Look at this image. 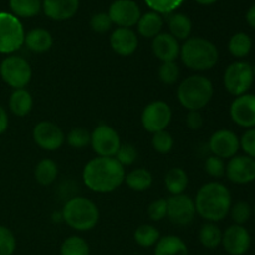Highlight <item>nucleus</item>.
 Here are the masks:
<instances>
[{
    "label": "nucleus",
    "instance_id": "nucleus-32",
    "mask_svg": "<svg viewBox=\"0 0 255 255\" xmlns=\"http://www.w3.org/2000/svg\"><path fill=\"white\" fill-rule=\"evenodd\" d=\"M134 242L142 248H151L157 244L161 236L156 227L151 224H142L134 231L133 234Z\"/></svg>",
    "mask_w": 255,
    "mask_h": 255
},
{
    "label": "nucleus",
    "instance_id": "nucleus-23",
    "mask_svg": "<svg viewBox=\"0 0 255 255\" xmlns=\"http://www.w3.org/2000/svg\"><path fill=\"white\" fill-rule=\"evenodd\" d=\"M162 27H163V19L161 15L154 11L141 15L137 22V31L146 39H154L157 35L161 34Z\"/></svg>",
    "mask_w": 255,
    "mask_h": 255
},
{
    "label": "nucleus",
    "instance_id": "nucleus-38",
    "mask_svg": "<svg viewBox=\"0 0 255 255\" xmlns=\"http://www.w3.org/2000/svg\"><path fill=\"white\" fill-rule=\"evenodd\" d=\"M16 251V238L7 227L0 226V255H12Z\"/></svg>",
    "mask_w": 255,
    "mask_h": 255
},
{
    "label": "nucleus",
    "instance_id": "nucleus-25",
    "mask_svg": "<svg viewBox=\"0 0 255 255\" xmlns=\"http://www.w3.org/2000/svg\"><path fill=\"white\" fill-rule=\"evenodd\" d=\"M169 34L178 41H186L192 32V21L187 15L182 12L171 14L168 17Z\"/></svg>",
    "mask_w": 255,
    "mask_h": 255
},
{
    "label": "nucleus",
    "instance_id": "nucleus-42",
    "mask_svg": "<svg viewBox=\"0 0 255 255\" xmlns=\"http://www.w3.org/2000/svg\"><path fill=\"white\" fill-rule=\"evenodd\" d=\"M112 21L107 12H97L90 20V26L97 34H105L112 27Z\"/></svg>",
    "mask_w": 255,
    "mask_h": 255
},
{
    "label": "nucleus",
    "instance_id": "nucleus-13",
    "mask_svg": "<svg viewBox=\"0 0 255 255\" xmlns=\"http://www.w3.org/2000/svg\"><path fill=\"white\" fill-rule=\"evenodd\" d=\"M208 147L213 156L222 159H231L237 156L241 149V142H239V137L233 131L222 128L212 134Z\"/></svg>",
    "mask_w": 255,
    "mask_h": 255
},
{
    "label": "nucleus",
    "instance_id": "nucleus-49",
    "mask_svg": "<svg viewBox=\"0 0 255 255\" xmlns=\"http://www.w3.org/2000/svg\"><path fill=\"white\" fill-rule=\"evenodd\" d=\"M252 67H253V75H254V80H255V64Z\"/></svg>",
    "mask_w": 255,
    "mask_h": 255
},
{
    "label": "nucleus",
    "instance_id": "nucleus-14",
    "mask_svg": "<svg viewBox=\"0 0 255 255\" xmlns=\"http://www.w3.org/2000/svg\"><path fill=\"white\" fill-rule=\"evenodd\" d=\"M34 142L44 151H56L65 142V133L57 125L49 121L39 122L32 131Z\"/></svg>",
    "mask_w": 255,
    "mask_h": 255
},
{
    "label": "nucleus",
    "instance_id": "nucleus-40",
    "mask_svg": "<svg viewBox=\"0 0 255 255\" xmlns=\"http://www.w3.org/2000/svg\"><path fill=\"white\" fill-rule=\"evenodd\" d=\"M204 171L213 178H222L226 176V162L216 156H209L204 162Z\"/></svg>",
    "mask_w": 255,
    "mask_h": 255
},
{
    "label": "nucleus",
    "instance_id": "nucleus-5",
    "mask_svg": "<svg viewBox=\"0 0 255 255\" xmlns=\"http://www.w3.org/2000/svg\"><path fill=\"white\" fill-rule=\"evenodd\" d=\"M62 221L77 232H87L97 226L100 211L96 204L85 197H74L62 208Z\"/></svg>",
    "mask_w": 255,
    "mask_h": 255
},
{
    "label": "nucleus",
    "instance_id": "nucleus-8",
    "mask_svg": "<svg viewBox=\"0 0 255 255\" xmlns=\"http://www.w3.org/2000/svg\"><path fill=\"white\" fill-rule=\"evenodd\" d=\"M0 76L12 89H25L31 81L32 70L24 57L10 55L0 64Z\"/></svg>",
    "mask_w": 255,
    "mask_h": 255
},
{
    "label": "nucleus",
    "instance_id": "nucleus-39",
    "mask_svg": "<svg viewBox=\"0 0 255 255\" xmlns=\"http://www.w3.org/2000/svg\"><path fill=\"white\" fill-rule=\"evenodd\" d=\"M158 77L166 85L176 84L179 79V67L176 61L162 62L158 67Z\"/></svg>",
    "mask_w": 255,
    "mask_h": 255
},
{
    "label": "nucleus",
    "instance_id": "nucleus-3",
    "mask_svg": "<svg viewBox=\"0 0 255 255\" xmlns=\"http://www.w3.org/2000/svg\"><path fill=\"white\" fill-rule=\"evenodd\" d=\"M184 66L193 71L213 69L219 59L216 45L204 37H189L181 46L179 52Z\"/></svg>",
    "mask_w": 255,
    "mask_h": 255
},
{
    "label": "nucleus",
    "instance_id": "nucleus-20",
    "mask_svg": "<svg viewBox=\"0 0 255 255\" xmlns=\"http://www.w3.org/2000/svg\"><path fill=\"white\" fill-rule=\"evenodd\" d=\"M79 6V0H42V11L55 21H65L74 17Z\"/></svg>",
    "mask_w": 255,
    "mask_h": 255
},
{
    "label": "nucleus",
    "instance_id": "nucleus-12",
    "mask_svg": "<svg viewBox=\"0 0 255 255\" xmlns=\"http://www.w3.org/2000/svg\"><path fill=\"white\" fill-rule=\"evenodd\" d=\"M231 119L237 126L242 128L255 127V94H247L237 96L229 107Z\"/></svg>",
    "mask_w": 255,
    "mask_h": 255
},
{
    "label": "nucleus",
    "instance_id": "nucleus-28",
    "mask_svg": "<svg viewBox=\"0 0 255 255\" xmlns=\"http://www.w3.org/2000/svg\"><path fill=\"white\" fill-rule=\"evenodd\" d=\"M253 47L251 36L246 32H237L229 39L228 51L236 59H244L248 56Z\"/></svg>",
    "mask_w": 255,
    "mask_h": 255
},
{
    "label": "nucleus",
    "instance_id": "nucleus-11",
    "mask_svg": "<svg viewBox=\"0 0 255 255\" xmlns=\"http://www.w3.org/2000/svg\"><path fill=\"white\" fill-rule=\"evenodd\" d=\"M194 199L187 194L171 196L167 199V217L176 226H188L196 218Z\"/></svg>",
    "mask_w": 255,
    "mask_h": 255
},
{
    "label": "nucleus",
    "instance_id": "nucleus-34",
    "mask_svg": "<svg viewBox=\"0 0 255 255\" xmlns=\"http://www.w3.org/2000/svg\"><path fill=\"white\" fill-rule=\"evenodd\" d=\"M65 141H67V144L72 148L82 149L91 142V133L84 127H75L67 133Z\"/></svg>",
    "mask_w": 255,
    "mask_h": 255
},
{
    "label": "nucleus",
    "instance_id": "nucleus-46",
    "mask_svg": "<svg viewBox=\"0 0 255 255\" xmlns=\"http://www.w3.org/2000/svg\"><path fill=\"white\" fill-rule=\"evenodd\" d=\"M9 127V117H7V112L4 107L0 105V134L4 133Z\"/></svg>",
    "mask_w": 255,
    "mask_h": 255
},
{
    "label": "nucleus",
    "instance_id": "nucleus-31",
    "mask_svg": "<svg viewBox=\"0 0 255 255\" xmlns=\"http://www.w3.org/2000/svg\"><path fill=\"white\" fill-rule=\"evenodd\" d=\"M222 236H223V232L216 223L207 222L199 229L198 238L204 248L216 249L222 244Z\"/></svg>",
    "mask_w": 255,
    "mask_h": 255
},
{
    "label": "nucleus",
    "instance_id": "nucleus-48",
    "mask_svg": "<svg viewBox=\"0 0 255 255\" xmlns=\"http://www.w3.org/2000/svg\"><path fill=\"white\" fill-rule=\"evenodd\" d=\"M194 1L198 2L199 5H204V6H206V5L214 4V2H217V1H218V0H194Z\"/></svg>",
    "mask_w": 255,
    "mask_h": 255
},
{
    "label": "nucleus",
    "instance_id": "nucleus-44",
    "mask_svg": "<svg viewBox=\"0 0 255 255\" xmlns=\"http://www.w3.org/2000/svg\"><path fill=\"white\" fill-rule=\"evenodd\" d=\"M239 142L246 156L255 159V127L247 129L239 138Z\"/></svg>",
    "mask_w": 255,
    "mask_h": 255
},
{
    "label": "nucleus",
    "instance_id": "nucleus-18",
    "mask_svg": "<svg viewBox=\"0 0 255 255\" xmlns=\"http://www.w3.org/2000/svg\"><path fill=\"white\" fill-rule=\"evenodd\" d=\"M152 52L162 62L176 61L181 52L179 41L169 32H161L152 39Z\"/></svg>",
    "mask_w": 255,
    "mask_h": 255
},
{
    "label": "nucleus",
    "instance_id": "nucleus-10",
    "mask_svg": "<svg viewBox=\"0 0 255 255\" xmlns=\"http://www.w3.org/2000/svg\"><path fill=\"white\" fill-rule=\"evenodd\" d=\"M90 144L97 157H115L122 143L116 129L102 124L91 132Z\"/></svg>",
    "mask_w": 255,
    "mask_h": 255
},
{
    "label": "nucleus",
    "instance_id": "nucleus-9",
    "mask_svg": "<svg viewBox=\"0 0 255 255\" xmlns=\"http://www.w3.org/2000/svg\"><path fill=\"white\" fill-rule=\"evenodd\" d=\"M172 121V110L164 101H153L147 105L141 115V124L149 133L164 131Z\"/></svg>",
    "mask_w": 255,
    "mask_h": 255
},
{
    "label": "nucleus",
    "instance_id": "nucleus-24",
    "mask_svg": "<svg viewBox=\"0 0 255 255\" xmlns=\"http://www.w3.org/2000/svg\"><path fill=\"white\" fill-rule=\"evenodd\" d=\"M34 100L31 94L25 89H17L12 91L9 99V109L15 116L24 117L31 112Z\"/></svg>",
    "mask_w": 255,
    "mask_h": 255
},
{
    "label": "nucleus",
    "instance_id": "nucleus-30",
    "mask_svg": "<svg viewBox=\"0 0 255 255\" xmlns=\"http://www.w3.org/2000/svg\"><path fill=\"white\" fill-rule=\"evenodd\" d=\"M35 179L41 186H50L54 183L59 174V168L57 164L52 159L45 158L37 163L35 167Z\"/></svg>",
    "mask_w": 255,
    "mask_h": 255
},
{
    "label": "nucleus",
    "instance_id": "nucleus-36",
    "mask_svg": "<svg viewBox=\"0 0 255 255\" xmlns=\"http://www.w3.org/2000/svg\"><path fill=\"white\" fill-rule=\"evenodd\" d=\"M173 146V137L166 129L157 132V133H153V137H152V147L154 148V151H157L161 154H167L172 151Z\"/></svg>",
    "mask_w": 255,
    "mask_h": 255
},
{
    "label": "nucleus",
    "instance_id": "nucleus-15",
    "mask_svg": "<svg viewBox=\"0 0 255 255\" xmlns=\"http://www.w3.org/2000/svg\"><path fill=\"white\" fill-rule=\"evenodd\" d=\"M109 16L112 24H116L119 27L131 29L137 25L141 17V9L133 0H115L109 9Z\"/></svg>",
    "mask_w": 255,
    "mask_h": 255
},
{
    "label": "nucleus",
    "instance_id": "nucleus-47",
    "mask_svg": "<svg viewBox=\"0 0 255 255\" xmlns=\"http://www.w3.org/2000/svg\"><path fill=\"white\" fill-rule=\"evenodd\" d=\"M246 20L251 27L255 29V4L252 5L246 14Z\"/></svg>",
    "mask_w": 255,
    "mask_h": 255
},
{
    "label": "nucleus",
    "instance_id": "nucleus-2",
    "mask_svg": "<svg viewBox=\"0 0 255 255\" xmlns=\"http://www.w3.org/2000/svg\"><path fill=\"white\" fill-rule=\"evenodd\" d=\"M196 212L204 221L217 223L226 218L232 207V194L224 184L209 182L198 189L194 198Z\"/></svg>",
    "mask_w": 255,
    "mask_h": 255
},
{
    "label": "nucleus",
    "instance_id": "nucleus-7",
    "mask_svg": "<svg viewBox=\"0 0 255 255\" xmlns=\"http://www.w3.org/2000/svg\"><path fill=\"white\" fill-rule=\"evenodd\" d=\"M254 82L253 67L249 62L238 60L228 65L223 74V85L233 96L247 94Z\"/></svg>",
    "mask_w": 255,
    "mask_h": 255
},
{
    "label": "nucleus",
    "instance_id": "nucleus-37",
    "mask_svg": "<svg viewBox=\"0 0 255 255\" xmlns=\"http://www.w3.org/2000/svg\"><path fill=\"white\" fill-rule=\"evenodd\" d=\"M184 0H144L147 6L157 14H172L182 5Z\"/></svg>",
    "mask_w": 255,
    "mask_h": 255
},
{
    "label": "nucleus",
    "instance_id": "nucleus-35",
    "mask_svg": "<svg viewBox=\"0 0 255 255\" xmlns=\"http://www.w3.org/2000/svg\"><path fill=\"white\" fill-rule=\"evenodd\" d=\"M229 214H231L234 224L244 226L251 219L252 214H253V208H252V206L248 202L239 201L237 203L232 204Z\"/></svg>",
    "mask_w": 255,
    "mask_h": 255
},
{
    "label": "nucleus",
    "instance_id": "nucleus-50",
    "mask_svg": "<svg viewBox=\"0 0 255 255\" xmlns=\"http://www.w3.org/2000/svg\"><path fill=\"white\" fill-rule=\"evenodd\" d=\"M253 214H254V217H255V204H254V207H253Z\"/></svg>",
    "mask_w": 255,
    "mask_h": 255
},
{
    "label": "nucleus",
    "instance_id": "nucleus-41",
    "mask_svg": "<svg viewBox=\"0 0 255 255\" xmlns=\"http://www.w3.org/2000/svg\"><path fill=\"white\" fill-rule=\"evenodd\" d=\"M115 158L117 159L122 167L132 166L137 159V149L133 144L131 143H124L117 151Z\"/></svg>",
    "mask_w": 255,
    "mask_h": 255
},
{
    "label": "nucleus",
    "instance_id": "nucleus-4",
    "mask_svg": "<svg viewBox=\"0 0 255 255\" xmlns=\"http://www.w3.org/2000/svg\"><path fill=\"white\" fill-rule=\"evenodd\" d=\"M214 87L211 80L202 75H192L184 79L177 89L179 104L188 111H199L211 102Z\"/></svg>",
    "mask_w": 255,
    "mask_h": 255
},
{
    "label": "nucleus",
    "instance_id": "nucleus-6",
    "mask_svg": "<svg viewBox=\"0 0 255 255\" xmlns=\"http://www.w3.org/2000/svg\"><path fill=\"white\" fill-rule=\"evenodd\" d=\"M25 30L19 17L0 11V54L9 55L24 45Z\"/></svg>",
    "mask_w": 255,
    "mask_h": 255
},
{
    "label": "nucleus",
    "instance_id": "nucleus-1",
    "mask_svg": "<svg viewBox=\"0 0 255 255\" xmlns=\"http://www.w3.org/2000/svg\"><path fill=\"white\" fill-rule=\"evenodd\" d=\"M125 167L115 157H96L82 171L84 184L96 193H111L125 182Z\"/></svg>",
    "mask_w": 255,
    "mask_h": 255
},
{
    "label": "nucleus",
    "instance_id": "nucleus-21",
    "mask_svg": "<svg viewBox=\"0 0 255 255\" xmlns=\"http://www.w3.org/2000/svg\"><path fill=\"white\" fill-rule=\"evenodd\" d=\"M24 44L31 52L44 54L51 49L54 40H52L51 34L47 30L42 29V27H36V29L30 30L27 34H25Z\"/></svg>",
    "mask_w": 255,
    "mask_h": 255
},
{
    "label": "nucleus",
    "instance_id": "nucleus-45",
    "mask_svg": "<svg viewBox=\"0 0 255 255\" xmlns=\"http://www.w3.org/2000/svg\"><path fill=\"white\" fill-rule=\"evenodd\" d=\"M186 124L192 131H197L203 127V116L199 111H188L186 117Z\"/></svg>",
    "mask_w": 255,
    "mask_h": 255
},
{
    "label": "nucleus",
    "instance_id": "nucleus-27",
    "mask_svg": "<svg viewBox=\"0 0 255 255\" xmlns=\"http://www.w3.org/2000/svg\"><path fill=\"white\" fill-rule=\"evenodd\" d=\"M125 183L132 191L143 192L151 188L153 183V177L151 172L147 171L146 168H136L126 174Z\"/></svg>",
    "mask_w": 255,
    "mask_h": 255
},
{
    "label": "nucleus",
    "instance_id": "nucleus-16",
    "mask_svg": "<svg viewBox=\"0 0 255 255\" xmlns=\"http://www.w3.org/2000/svg\"><path fill=\"white\" fill-rule=\"evenodd\" d=\"M222 247L229 255H244L252 246V237L244 226L232 224L222 236Z\"/></svg>",
    "mask_w": 255,
    "mask_h": 255
},
{
    "label": "nucleus",
    "instance_id": "nucleus-29",
    "mask_svg": "<svg viewBox=\"0 0 255 255\" xmlns=\"http://www.w3.org/2000/svg\"><path fill=\"white\" fill-rule=\"evenodd\" d=\"M10 10L16 17H34L42 10L41 0H10Z\"/></svg>",
    "mask_w": 255,
    "mask_h": 255
},
{
    "label": "nucleus",
    "instance_id": "nucleus-26",
    "mask_svg": "<svg viewBox=\"0 0 255 255\" xmlns=\"http://www.w3.org/2000/svg\"><path fill=\"white\" fill-rule=\"evenodd\" d=\"M188 182V174L183 168H171L164 176V186L172 196L183 194Z\"/></svg>",
    "mask_w": 255,
    "mask_h": 255
},
{
    "label": "nucleus",
    "instance_id": "nucleus-43",
    "mask_svg": "<svg viewBox=\"0 0 255 255\" xmlns=\"http://www.w3.org/2000/svg\"><path fill=\"white\" fill-rule=\"evenodd\" d=\"M147 213L151 221L159 222L167 217V199L159 198L152 202L147 208Z\"/></svg>",
    "mask_w": 255,
    "mask_h": 255
},
{
    "label": "nucleus",
    "instance_id": "nucleus-17",
    "mask_svg": "<svg viewBox=\"0 0 255 255\" xmlns=\"http://www.w3.org/2000/svg\"><path fill=\"white\" fill-rule=\"evenodd\" d=\"M226 176L234 184H249L255 181V159L246 156H234L226 164Z\"/></svg>",
    "mask_w": 255,
    "mask_h": 255
},
{
    "label": "nucleus",
    "instance_id": "nucleus-33",
    "mask_svg": "<svg viewBox=\"0 0 255 255\" xmlns=\"http://www.w3.org/2000/svg\"><path fill=\"white\" fill-rule=\"evenodd\" d=\"M60 255H90L89 243L79 236H71L62 242Z\"/></svg>",
    "mask_w": 255,
    "mask_h": 255
},
{
    "label": "nucleus",
    "instance_id": "nucleus-19",
    "mask_svg": "<svg viewBox=\"0 0 255 255\" xmlns=\"http://www.w3.org/2000/svg\"><path fill=\"white\" fill-rule=\"evenodd\" d=\"M110 45L120 56H129L138 47V37L132 29L117 27L110 36Z\"/></svg>",
    "mask_w": 255,
    "mask_h": 255
},
{
    "label": "nucleus",
    "instance_id": "nucleus-22",
    "mask_svg": "<svg viewBox=\"0 0 255 255\" xmlns=\"http://www.w3.org/2000/svg\"><path fill=\"white\" fill-rule=\"evenodd\" d=\"M154 255H189L187 244L177 236H164L154 246Z\"/></svg>",
    "mask_w": 255,
    "mask_h": 255
}]
</instances>
